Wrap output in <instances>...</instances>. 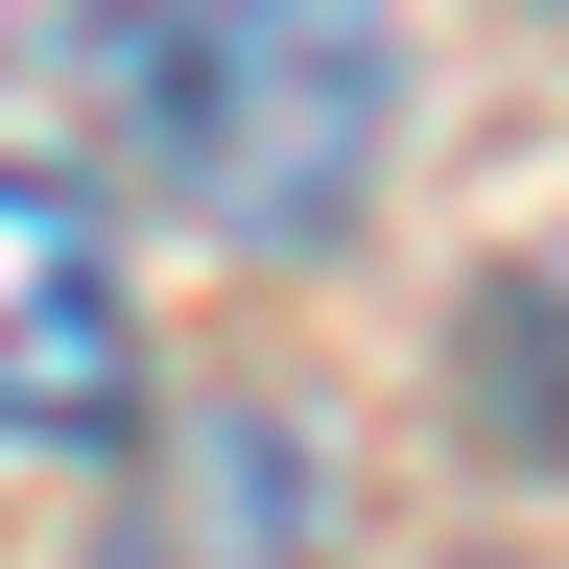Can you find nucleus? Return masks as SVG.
<instances>
[{
  "label": "nucleus",
  "instance_id": "obj_1",
  "mask_svg": "<svg viewBox=\"0 0 569 569\" xmlns=\"http://www.w3.org/2000/svg\"><path fill=\"white\" fill-rule=\"evenodd\" d=\"M96 119L190 238H332L403 119V0H96Z\"/></svg>",
  "mask_w": 569,
  "mask_h": 569
},
{
  "label": "nucleus",
  "instance_id": "obj_2",
  "mask_svg": "<svg viewBox=\"0 0 569 569\" xmlns=\"http://www.w3.org/2000/svg\"><path fill=\"white\" fill-rule=\"evenodd\" d=\"M119 403H142V309H119L96 190L0 167V427H24V451H96Z\"/></svg>",
  "mask_w": 569,
  "mask_h": 569
}]
</instances>
